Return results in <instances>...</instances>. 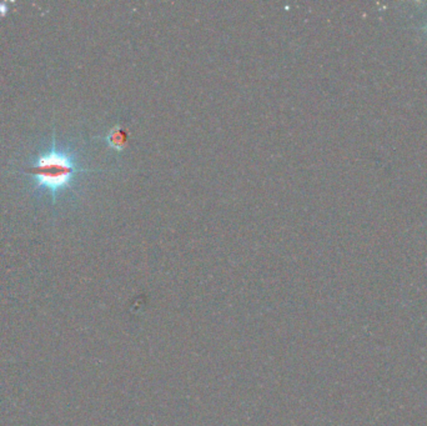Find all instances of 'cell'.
<instances>
[{"mask_svg":"<svg viewBox=\"0 0 427 426\" xmlns=\"http://www.w3.org/2000/svg\"><path fill=\"white\" fill-rule=\"evenodd\" d=\"M83 171L87 170L81 169L71 154L56 147L54 134L52 148L32 160L30 166L25 169L27 174L32 175L35 186L50 194L53 202L71 188Z\"/></svg>","mask_w":427,"mask_h":426,"instance_id":"6da1fadb","label":"cell"},{"mask_svg":"<svg viewBox=\"0 0 427 426\" xmlns=\"http://www.w3.org/2000/svg\"><path fill=\"white\" fill-rule=\"evenodd\" d=\"M105 139H107L109 147L115 149V150H118V152L123 150L125 144H126V134H125V131L123 130V128L119 126H115L112 130H109Z\"/></svg>","mask_w":427,"mask_h":426,"instance_id":"7a4b0ae2","label":"cell"},{"mask_svg":"<svg viewBox=\"0 0 427 426\" xmlns=\"http://www.w3.org/2000/svg\"><path fill=\"white\" fill-rule=\"evenodd\" d=\"M423 30H425V32H426V33H427V25H426V27L423 28Z\"/></svg>","mask_w":427,"mask_h":426,"instance_id":"3957f363","label":"cell"}]
</instances>
